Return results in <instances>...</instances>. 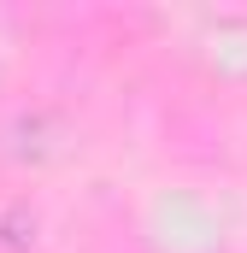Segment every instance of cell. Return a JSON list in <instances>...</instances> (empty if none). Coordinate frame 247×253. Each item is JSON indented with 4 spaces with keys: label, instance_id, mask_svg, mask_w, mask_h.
<instances>
[{
    "label": "cell",
    "instance_id": "6da1fadb",
    "mask_svg": "<svg viewBox=\"0 0 247 253\" xmlns=\"http://www.w3.org/2000/svg\"><path fill=\"white\" fill-rule=\"evenodd\" d=\"M30 242H36V206L18 200V206H6V218H0V248L6 253H30Z\"/></svg>",
    "mask_w": 247,
    "mask_h": 253
}]
</instances>
